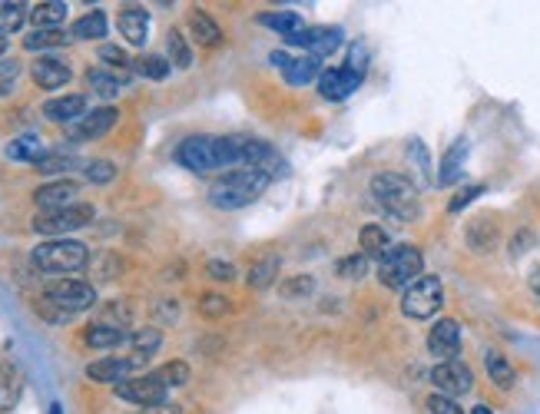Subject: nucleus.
<instances>
[{
  "label": "nucleus",
  "mask_w": 540,
  "mask_h": 414,
  "mask_svg": "<svg viewBox=\"0 0 540 414\" xmlns=\"http://www.w3.org/2000/svg\"><path fill=\"white\" fill-rule=\"evenodd\" d=\"M179 166L189 173H216V169H242V136H189L176 150Z\"/></svg>",
  "instance_id": "obj_1"
},
{
  "label": "nucleus",
  "mask_w": 540,
  "mask_h": 414,
  "mask_svg": "<svg viewBox=\"0 0 540 414\" xmlns=\"http://www.w3.org/2000/svg\"><path fill=\"white\" fill-rule=\"evenodd\" d=\"M269 183H272V176L259 173V169H232V173L219 176L216 183L209 186V203L216 209L252 206L269 189Z\"/></svg>",
  "instance_id": "obj_2"
},
{
  "label": "nucleus",
  "mask_w": 540,
  "mask_h": 414,
  "mask_svg": "<svg viewBox=\"0 0 540 414\" xmlns=\"http://www.w3.org/2000/svg\"><path fill=\"white\" fill-rule=\"evenodd\" d=\"M372 196L375 203L395 216L401 222H415L421 216V199H418V186L411 179L398 176V173H381L372 179Z\"/></svg>",
  "instance_id": "obj_3"
},
{
  "label": "nucleus",
  "mask_w": 540,
  "mask_h": 414,
  "mask_svg": "<svg viewBox=\"0 0 540 414\" xmlns=\"http://www.w3.org/2000/svg\"><path fill=\"white\" fill-rule=\"evenodd\" d=\"M87 259H90V252L77 239H50V242H44V246H37L34 256H30V262L47 275L80 272L83 265H87Z\"/></svg>",
  "instance_id": "obj_4"
},
{
  "label": "nucleus",
  "mask_w": 540,
  "mask_h": 414,
  "mask_svg": "<svg viewBox=\"0 0 540 414\" xmlns=\"http://www.w3.org/2000/svg\"><path fill=\"white\" fill-rule=\"evenodd\" d=\"M425 272V256L415 246H395L378 262V282L388 289H408Z\"/></svg>",
  "instance_id": "obj_5"
},
{
  "label": "nucleus",
  "mask_w": 540,
  "mask_h": 414,
  "mask_svg": "<svg viewBox=\"0 0 540 414\" xmlns=\"http://www.w3.org/2000/svg\"><path fill=\"white\" fill-rule=\"evenodd\" d=\"M444 305V285L434 275H421L418 282H411L405 295H401V312L415 322H425V318L438 315V309Z\"/></svg>",
  "instance_id": "obj_6"
},
{
  "label": "nucleus",
  "mask_w": 540,
  "mask_h": 414,
  "mask_svg": "<svg viewBox=\"0 0 540 414\" xmlns=\"http://www.w3.org/2000/svg\"><path fill=\"white\" fill-rule=\"evenodd\" d=\"M44 302H50L63 315H77V312H87L90 305L97 302V289L80 279H54L47 285Z\"/></svg>",
  "instance_id": "obj_7"
},
{
  "label": "nucleus",
  "mask_w": 540,
  "mask_h": 414,
  "mask_svg": "<svg viewBox=\"0 0 540 414\" xmlns=\"http://www.w3.org/2000/svg\"><path fill=\"white\" fill-rule=\"evenodd\" d=\"M90 219H93V206L77 203V206H70V209L40 212V216L34 219V232H40V236H60L63 239L67 232L83 229Z\"/></svg>",
  "instance_id": "obj_8"
},
{
  "label": "nucleus",
  "mask_w": 540,
  "mask_h": 414,
  "mask_svg": "<svg viewBox=\"0 0 540 414\" xmlns=\"http://www.w3.org/2000/svg\"><path fill=\"white\" fill-rule=\"evenodd\" d=\"M166 391L169 388L156 378V371H153V375L120 381V385H116V398L130 401V405H140V408H153V405H160V401H166Z\"/></svg>",
  "instance_id": "obj_9"
},
{
  "label": "nucleus",
  "mask_w": 540,
  "mask_h": 414,
  "mask_svg": "<svg viewBox=\"0 0 540 414\" xmlns=\"http://www.w3.org/2000/svg\"><path fill=\"white\" fill-rule=\"evenodd\" d=\"M342 30L338 27H305L302 34L289 37L285 44H295L305 50V57H332V53L342 47Z\"/></svg>",
  "instance_id": "obj_10"
},
{
  "label": "nucleus",
  "mask_w": 540,
  "mask_h": 414,
  "mask_svg": "<svg viewBox=\"0 0 540 414\" xmlns=\"http://www.w3.org/2000/svg\"><path fill=\"white\" fill-rule=\"evenodd\" d=\"M431 381L438 388V395H448V398H458V395H468L474 388V375L468 365H461L458 358L454 362H441L438 368L431 371Z\"/></svg>",
  "instance_id": "obj_11"
},
{
  "label": "nucleus",
  "mask_w": 540,
  "mask_h": 414,
  "mask_svg": "<svg viewBox=\"0 0 540 414\" xmlns=\"http://www.w3.org/2000/svg\"><path fill=\"white\" fill-rule=\"evenodd\" d=\"M116 120H120V113L113 110V106H97V110H90L83 120H77L70 126V140L73 143H87V140H100V136H107Z\"/></svg>",
  "instance_id": "obj_12"
},
{
  "label": "nucleus",
  "mask_w": 540,
  "mask_h": 414,
  "mask_svg": "<svg viewBox=\"0 0 540 414\" xmlns=\"http://www.w3.org/2000/svg\"><path fill=\"white\" fill-rule=\"evenodd\" d=\"M146 358L140 355H126V358H100V362L87 365V378L97 381V385H120L126 381V375L136 368H143Z\"/></svg>",
  "instance_id": "obj_13"
},
{
  "label": "nucleus",
  "mask_w": 540,
  "mask_h": 414,
  "mask_svg": "<svg viewBox=\"0 0 540 414\" xmlns=\"http://www.w3.org/2000/svg\"><path fill=\"white\" fill-rule=\"evenodd\" d=\"M428 352L441 362H454V355L461 352V325L454 318H441L428 335Z\"/></svg>",
  "instance_id": "obj_14"
},
{
  "label": "nucleus",
  "mask_w": 540,
  "mask_h": 414,
  "mask_svg": "<svg viewBox=\"0 0 540 414\" xmlns=\"http://www.w3.org/2000/svg\"><path fill=\"white\" fill-rule=\"evenodd\" d=\"M77 183H70V179H57V183H47L40 186L34 193V203L40 206V212H57V209H70L77 206Z\"/></svg>",
  "instance_id": "obj_15"
},
{
  "label": "nucleus",
  "mask_w": 540,
  "mask_h": 414,
  "mask_svg": "<svg viewBox=\"0 0 540 414\" xmlns=\"http://www.w3.org/2000/svg\"><path fill=\"white\" fill-rule=\"evenodd\" d=\"M362 87V77H355V73H348L345 67L342 70H325L319 77V93L325 100H345L352 97V93Z\"/></svg>",
  "instance_id": "obj_16"
},
{
  "label": "nucleus",
  "mask_w": 540,
  "mask_h": 414,
  "mask_svg": "<svg viewBox=\"0 0 540 414\" xmlns=\"http://www.w3.org/2000/svg\"><path fill=\"white\" fill-rule=\"evenodd\" d=\"M30 73H34V83L40 90H60V87H67L73 77V70L57 57H40Z\"/></svg>",
  "instance_id": "obj_17"
},
{
  "label": "nucleus",
  "mask_w": 540,
  "mask_h": 414,
  "mask_svg": "<svg viewBox=\"0 0 540 414\" xmlns=\"http://www.w3.org/2000/svg\"><path fill=\"white\" fill-rule=\"evenodd\" d=\"M116 27H120V34L126 37V44L143 47L146 37H150V14H146L143 7H126L120 10V17H116Z\"/></svg>",
  "instance_id": "obj_18"
},
{
  "label": "nucleus",
  "mask_w": 540,
  "mask_h": 414,
  "mask_svg": "<svg viewBox=\"0 0 540 414\" xmlns=\"http://www.w3.org/2000/svg\"><path fill=\"white\" fill-rule=\"evenodd\" d=\"M44 116L50 123H77L87 116V97H80V93H67V97H57L44 103Z\"/></svg>",
  "instance_id": "obj_19"
},
{
  "label": "nucleus",
  "mask_w": 540,
  "mask_h": 414,
  "mask_svg": "<svg viewBox=\"0 0 540 414\" xmlns=\"http://www.w3.org/2000/svg\"><path fill=\"white\" fill-rule=\"evenodd\" d=\"M282 77L289 87H305L315 77H322V60L319 57H295L289 67L282 70Z\"/></svg>",
  "instance_id": "obj_20"
},
{
  "label": "nucleus",
  "mask_w": 540,
  "mask_h": 414,
  "mask_svg": "<svg viewBox=\"0 0 540 414\" xmlns=\"http://www.w3.org/2000/svg\"><path fill=\"white\" fill-rule=\"evenodd\" d=\"M186 20H189V30H193L196 44H203V47H219L222 44V30L209 14H203V10H189Z\"/></svg>",
  "instance_id": "obj_21"
},
{
  "label": "nucleus",
  "mask_w": 540,
  "mask_h": 414,
  "mask_svg": "<svg viewBox=\"0 0 540 414\" xmlns=\"http://www.w3.org/2000/svg\"><path fill=\"white\" fill-rule=\"evenodd\" d=\"M464 159H468V140H458L441 159V173H438V183L441 186L458 183V176H461V169H464Z\"/></svg>",
  "instance_id": "obj_22"
},
{
  "label": "nucleus",
  "mask_w": 540,
  "mask_h": 414,
  "mask_svg": "<svg viewBox=\"0 0 540 414\" xmlns=\"http://www.w3.org/2000/svg\"><path fill=\"white\" fill-rule=\"evenodd\" d=\"M262 27L275 30V34H282V40H289L295 34H302L305 30V20L299 14H292V10H282V14H259L256 17Z\"/></svg>",
  "instance_id": "obj_23"
},
{
  "label": "nucleus",
  "mask_w": 540,
  "mask_h": 414,
  "mask_svg": "<svg viewBox=\"0 0 540 414\" xmlns=\"http://www.w3.org/2000/svg\"><path fill=\"white\" fill-rule=\"evenodd\" d=\"M83 342H87L90 348H97V352H107V348H116L126 342V332L123 328H113V325H90L87 332H83Z\"/></svg>",
  "instance_id": "obj_24"
},
{
  "label": "nucleus",
  "mask_w": 540,
  "mask_h": 414,
  "mask_svg": "<svg viewBox=\"0 0 540 414\" xmlns=\"http://www.w3.org/2000/svg\"><path fill=\"white\" fill-rule=\"evenodd\" d=\"M30 20H34L37 30H60V24L67 20V4H63V0L37 4L34 10H30Z\"/></svg>",
  "instance_id": "obj_25"
},
{
  "label": "nucleus",
  "mask_w": 540,
  "mask_h": 414,
  "mask_svg": "<svg viewBox=\"0 0 540 414\" xmlns=\"http://www.w3.org/2000/svg\"><path fill=\"white\" fill-rule=\"evenodd\" d=\"M20 391H24V378L14 365H0V411H10L17 405Z\"/></svg>",
  "instance_id": "obj_26"
},
{
  "label": "nucleus",
  "mask_w": 540,
  "mask_h": 414,
  "mask_svg": "<svg viewBox=\"0 0 540 414\" xmlns=\"http://www.w3.org/2000/svg\"><path fill=\"white\" fill-rule=\"evenodd\" d=\"M279 269H282V259L275 256V252H266L259 262H252L249 285H252V289H269V285L275 282V275H279Z\"/></svg>",
  "instance_id": "obj_27"
},
{
  "label": "nucleus",
  "mask_w": 540,
  "mask_h": 414,
  "mask_svg": "<svg viewBox=\"0 0 540 414\" xmlns=\"http://www.w3.org/2000/svg\"><path fill=\"white\" fill-rule=\"evenodd\" d=\"M123 77H116V73H110V70H103V67H93L90 73H87V87L97 93V97H103V100H113L116 93L123 90Z\"/></svg>",
  "instance_id": "obj_28"
},
{
  "label": "nucleus",
  "mask_w": 540,
  "mask_h": 414,
  "mask_svg": "<svg viewBox=\"0 0 540 414\" xmlns=\"http://www.w3.org/2000/svg\"><path fill=\"white\" fill-rule=\"evenodd\" d=\"M7 156L10 159H17V163H40V159L47 156V150H44V143L37 140V136H17L14 143L7 146Z\"/></svg>",
  "instance_id": "obj_29"
},
{
  "label": "nucleus",
  "mask_w": 540,
  "mask_h": 414,
  "mask_svg": "<svg viewBox=\"0 0 540 414\" xmlns=\"http://www.w3.org/2000/svg\"><path fill=\"white\" fill-rule=\"evenodd\" d=\"M358 242H362V256L385 259L388 252H391V239H388V232L381 229V226H365L362 236H358Z\"/></svg>",
  "instance_id": "obj_30"
},
{
  "label": "nucleus",
  "mask_w": 540,
  "mask_h": 414,
  "mask_svg": "<svg viewBox=\"0 0 540 414\" xmlns=\"http://www.w3.org/2000/svg\"><path fill=\"white\" fill-rule=\"evenodd\" d=\"M103 34H107V14L103 10H90V14H83L73 24V37L77 40H100Z\"/></svg>",
  "instance_id": "obj_31"
},
{
  "label": "nucleus",
  "mask_w": 540,
  "mask_h": 414,
  "mask_svg": "<svg viewBox=\"0 0 540 414\" xmlns=\"http://www.w3.org/2000/svg\"><path fill=\"white\" fill-rule=\"evenodd\" d=\"M484 365H487V375H491V381L497 388H514V365L507 362V358L501 355V352H487V358H484Z\"/></svg>",
  "instance_id": "obj_32"
},
{
  "label": "nucleus",
  "mask_w": 540,
  "mask_h": 414,
  "mask_svg": "<svg viewBox=\"0 0 540 414\" xmlns=\"http://www.w3.org/2000/svg\"><path fill=\"white\" fill-rule=\"evenodd\" d=\"M27 17H30V10H27V4H20V0H7V4H0V37L17 34Z\"/></svg>",
  "instance_id": "obj_33"
},
{
  "label": "nucleus",
  "mask_w": 540,
  "mask_h": 414,
  "mask_svg": "<svg viewBox=\"0 0 540 414\" xmlns=\"http://www.w3.org/2000/svg\"><path fill=\"white\" fill-rule=\"evenodd\" d=\"M133 70L146 80H166L169 77V60L160 53H143V57L133 60Z\"/></svg>",
  "instance_id": "obj_34"
},
{
  "label": "nucleus",
  "mask_w": 540,
  "mask_h": 414,
  "mask_svg": "<svg viewBox=\"0 0 540 414\" xmlns=\"http://www.w3.org/2000/svg\"><path fill=\"white\" fill-rule=\"evenodd\" d=\"M160 342H163V335L156 332V328H140V332H133L130 335V345H133V355H140V358H150L156 355V348H160Z\"/></svg>",
  "instance_id": "obj_35"
},
{
  "label": "nucleus",
  "mask_w": 540,
  "mask_h": 414,
  "mask_svg": "<svg viewBox=\"0 0 540 414\" xmlns=\"http://www.w3.org/2000/svg\"><path fill=\"white\" fill-rule=\"evenodd\" d=\"M67 34L63 30H34V34L24 37V47L27 50H54V47H63L67 44Z\"/></svg>",
  "instance_id": "obj_36"
},
{
  "label": "nucleus",
  "mask_w": 540,
  "mask_h": 414,
  "mask_svg": "<svg viewBox=\"0 0 540 414\" xmlns=\"http://www.w3.org/2000/svg\"><path fill=\"white\" fill-rule=\"evenodd\" d=\"M166 50H169V60H173L179 70H186L189 63H193V50H189L186 37L179 34V30H169V37H166Z\"/></svg>",
  "instance_id": "obj_37"
},
{
  "label": "nucleus",
  "mask_w": 540,
  "mask_h": 414,
  "mask_svg": "<svg viewBox=\"0 0 540 414\" xmlns=\"http://www.w3.org/2000/svg\"><path fill=\"white\" fill-rule=\"evenodd\" d=\"M315 292V279L312 275H299V279H285L282 282V295L285 299H309Z\"/></svg>",
  "instance_id": "obj_38"
},
{
  "label": "nucleus",
  "mask_w": 540,
  "mask_h": 414,
  "mask_svg": "<svg viewBox=\"0 0 540 414\" xmlns=\"http://www.w3.org/2000/svg\"><path fill=\"white\" fill-rule=\"evenodd\" d=\"M156 378H160L166 388L186 385V381H189V365L186 362H169V365H163L160 371H156Z\"/></svg>",
  "instance_id": "obj_39"
},
{
  "label": "nucleus",
  "mask_w": 540,
  "mask_h": 414,
  "mask_svg": "<svg viewBox=\"0 0 540 414\" xmlns=\"http://www.w3.org/2000/svg\"><path fill=\"white\" fill-rule=\"evenodd\" d=\"M83 176H87L90 183H110V179L116 176V166L107 163V159H93V163L83 166Z\"/></svg>",
  "instance_id": "obj_40"
},
{
  "label": "nucleus",
  "mask_w": 540,
  "mask_h": 414,
  "mask_svg": "<svg viewBox=\"0 0 540 414\" xmlns=\"http://www.w3.org/2000/svg\"><path fill=\"white\" fill-rule=\"evenodd\" d=\"M20 77V60H0V97H7L17 87Z\"/></svg>",
  "instance_id": "obj_41"
},
{
  "label": "nucleus",
  "mask_w": 540,
  "mask_h": 414,
  "mask_svg": "<svg viewBox=\"0 0 540 414\" xmlns=\"http://www.w3.org/2000/svg\"><path fill=\"white\" fill-rule=\"evenodd\" d=\"M73 163H77V159L67 156V153H47L37 163V169L40 173H63V169H73Z\"/></svg>",
  "instance_id": "obj_42"
},
{
  "label": "nucleus",
  "mask_w": 540,
  "mask_h": 414,
  "mask_svg": "<svg viewBox=\"0 0 540 414\" xmlns=\"http://www.w3.org/2000/svg\"><path fill=\"white\" fill-rule=\"evenodd\" d=\"M345 70L365 80V70H368V50H365L362 44H352V47H348V63H345Z\"/></svg>",
  "instance_id": "obj_43"
},
{
  "label": "nucleus",
  "mask_w": 540,
  "mask_h": 414,
  "mask_svg": "<svg viewBox=\"0 0 540 414\" xmlns=\"http://www.w3.org/2000/svg\"><path fill=\"white\" fill-rule=\"evenodd\" d=\"M338 272L345 275V279H365V272H368V259L358 252V256H348L338 262Z\"/></svg>",
  "instance_id": "obj_44"
},
{
  "label": "nucleus",
  "mask_w": 540,
  "mask_h": 414,
  "mask_svg": "<svg viewBox=\"0 0 540 414\" xmlns=\"http://www.w3.org/2000/svg\"><path fill=\"white\" fill-rule=\"evenodd\" d=\"M199 312L209 315V318H219L229 312V299H222V295H203L199 299Z\"/></svg>",
  "instance_id": "obj_45"
},
{
  "label": "nucleus",
  "mask_w": 540,
  "mask_h": 414,
  "mask_svg": "<svg viewBox=\"0 0 540 414\" xmlns=\"http://www.w3.org/2000/svg\"><path fill=\"white\" fill-rule=\"evenodd\" d=\"M100 60L107 63V67H123V70L133 67V60L126 57L120 47H113V44H103V47H100Z\"/></svg>",
  "instance_id": "obj_46"
},
{
  "label": "nucleus",
  "mask_w": 540,
  "mask_h": 414,
  "mask_svg": "<svg viewBox=\"0 0 540 414\" xmlns=\"http://www.w3.org/2000/svg\"><path fill=\"white\" fill-rule=\"evenodd\" d=\"M428 411L431 414H464L461 405H454V398H448V395H431L428 398Z\"/></svg>",
  "instance_id": "obj_47"
},
{
  "label": "nucleus",
  "mask_w": 540,
  "mask_h": 414,
  "mask_svg": "<svg viewBox=\"0 0 540 414\" xmlns=\"http://www.w3.org/2000/svg\"><path fill=\"white\" fill-rule=\"evenodd\" d=\"M481 193H484V186H468V189H461V193L451 199V206H448V209H451V212H461L468 203H474V199H478Z\"/></svg>",
  "instance_id": "obj_48"
},
{
  "label": "nucleus",
  "mask_w": 540,
  "mask_h": 414,
  "mask_svg": "<svg viewBox=\"0 0 540 414\" xmlns=\"http://www.w3.org/2000/svg\"><path fill=\"white\" fill-rule=\"evenodd\" d=\"M209 269V275H213V279H219V282H232L236 279V269H232V262H219V259H213L206 265Z\"/></svg>",
  "instance_id": "obj_49"
},
{
  "label": "nucleus",
  "mask_w": 540,
  "mask_h": 414,
  "mask_svg": "<svg viewBox=\"0 0 540 414\" xmlns=\"http://www.w3.org/2000/svg\"><path fill=\"white\" fill-rule=\"evenodd\" d=\"M140 414H179V405H173V401H160V405H153V408H143Z\"/></svg>",
  "instance_id": "obj_50"
},
{
  "label": "nucleus",
  "mask_w": 540,
  "mask_h": 414,
  "mask_svg": "<svg viewBox=\"0 0 540 414\" xmlns=\"http://www.w3.org/2000/svg\"><path fill=\"white\" fill-rule=\"evenodd\" d=\"M272 63H275V67H282V70H285V67H289V63H292V57H289V53H282V50H275V53H272Z\"/></svg>",
  "instance_id": "obj_51"
},
{
  "label": "nucleus",
  "mask_w": 540,
  "mask_h": 414,
  "mask_svg": "<svg viewBox=\"0 0 540 414\" xmlns=\"http://www.w3.org/2000/svg\"><path fill=\"white\" fill-rule=\"evenodd\" d=\"M531 292H534L537 299H540V265H537V269L531 272Z\"/></svg>",
  "instance_id": "obj_52"
},
{
  "label": "nucleus",
  "mask_w": 540,
  "mask_h": 414,
  "mask_svg": "<svg viewBox=\"0 0 540 414\" xmlns=\"http://www.w3.org/2000/svg\"><path fill=\"white\" fill-rule=\"evenodd\" d=\"M4 53H7V37H0V60H4Z\"/></svg>",
  "instance_id": "obj_53"
},
{
  "label": "nucleus",
  "mask_w": 540,
  "mask_h": 414,
  "mask_svg": "<svg viewBox=\"0 0 540 414\" xmlns=\"http://www.w3.org/2000/svg\"><path fill=\"white\" fill-rule=\"evenodd\" d=\"M50 414H63V408L60 405H50Z\"/></svg>",
  "instance_id": "obj_54"
},
{
  "label": "nucleus",
  "mask_w": 540,
  "mask_h": 414,
  "mask_svg": "<svg viewBox=\"0 0 540 414\" xmlns=\"http://www.w3.org/2000/svg\"><path fill=\"white\" fill-rule=\"evenodd\" d=\"M474 414H491V411H487V408H474Z\"/></svg>",
  "instance_id": "obj_55"
}]
</instances>
